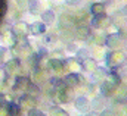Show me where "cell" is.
<instances>
[{
	"label": "cell",
	"mask_w": 127,
	"mask_h": 116,
	"mask_svg": "<svg viewBox=\"0 0 127 116\" xmlns=\"http://www.w3.org/2000/svg\"><path fill=\"white\" fill-rule=\"evenodd\" d=\"M21 115H22L21 106L15 101H9V116H21Z\"/></svg>",
	"instance_id": "26"
},
{
	"label": "cell",
	"mask_w": 127,
	"mask_h": 116,
	"mask_svg": "<svg viewBox=\"0 0 127 116\" xmlns=\"http://www.w3.org/2000/svg\"><path fill=\"white\" fill-rule=\"evenodd\" d=\"M112 98H114V101H127V82L118 84Z\"/></svg>",
	"instance_id": "16"
},
{
	"label": "cell",
	"mask_w": 127,
	"mask_h": 116,
	"mask_svg": "<svg viewBox=\"0 0 127 116\" xmlns=\"http://www.w3.org/2000/svg\"><path fill=\"white\" fill-rule=\"evenodd\" d=\"M87 116H100V113H97V112H90V113H87Z\"/></svg>",
	"instance_id": "36"
},
{
	"label": "cell",
	"mask_w": 127,
	"mask_h": 116,
	"mask_svg": "<svg viewBox=\"0 0 127 116\" xmlns=\"http://www.w3.org/2000/svg\"><path fill=\"white\" fill-rule=\"evenodd\" d=\"M0 116H9V101L0 103Z\"/></svg>",
	"instance_id": "29"
},
{
	"label": "cell",
	"mask_w": 127,
	"mask_h": 116,
	"mask_svg": "<svg viewBox=\"0 0 127 116\" xmlns=\"http://www.w3.org/2000/svg\"><path fill=\"white\" fill-rule=\"evenodd\" d=\"M65 1H66V4H69V6H71V4H78V3H80V1H83V0H65Z\"/></svg>",
	"instance_id": "34"
},
{
	"label": "cell",
	"mask_w": 127,
	"mask_h": 116,
	"mask_svg": "<svg viewBox=\"0 0 127 116\" xmlns=\"http://www.w3.org/2000/svg\"><path fill=\"white\" fill-rule=\"evenodd\" d=\"M109 22H111V19L108 18V15H100V16H93L90 24L96 29H103L109 27Z\"/></svg>",
	"instance_id": "14"
},
{
	"label": "cell",
	"mask_w": 127,
	"mask_h": 116,
	"mask_svg": "<svg viewBox=\"0 0 127 116\" xmlns=\"http://www.w3.org/2000/svg\"><path fill=\"white\" fill-rule=\"evenodd\" d=\"M55 19H56V16H55L53 10H50V9H47L41 13V22H44L46 25H52L55 22Z\"/></svg>",
	"instance_id": "25"
},
{
	"label": "cell",
	"mask_w": 127,
	"mask_h": 116,
	"mask_svg": "<svg viewBox=\"0 0 127 116\" xmlns=\"http://www.w3.org/2000/svg\"><path fill=\"white\" fill-rule=\"evenodd\" d=\"M4 55H6V50H4V47H0V62L4 59Z\"/></svg>",
	"instance_id": "35"
},
{
	"label": "cell",
	"mask_w": 127,
	"mask_h": 116,
	"mask_svg": "<svg viewBox=\"0 0 127 116\" xmlns=\"http://www.w3.org/2000/svg\"><path fill=\"white\" fill-rule=\"evenodd\" d=\"M49 116H69V113L66 110H64L58 106H50L49 109Z\"/></svg>",
	"instance_id": "27"
},
{
	"label": "cell",
	"mask_w": 127,
	"mask_h": 116,
	"mask_svg": "<svg viewBox=\"0 0 127 116\" xmlns=\"http://www.w3.org/2000/svg\"><path fill=\"white\" fill-rule=\"evenodd\" d=\"M124 46H126V47H127V40H126V44H124Z\"/></svg>",
	"instance_id": "37"
},
{
	"label": "cell",
	"mask_w": 127,
	"mask_h": 116,
	"mask_svg": "<svg viewBox=\"0 0 127 116\" xmlns=\"http://www.w3.org/2000/svg\"><path fill=\"white\" fill-rule=\"evenodd\" d=\"M27 116H47L41 109H38V107H32L31 110H28L27 112Z\"/></svg>",
	"instance_id": "30"
},
{
	"label": "cell",
	"mask_w": 127,
	"mask_h": 116,
	"mask_svg": "<svg viewBox=\"0 0 127 116\" xmlns=\"http://www.w3.org/2000/svg\"><path fill=\"white\" fill-rule=\"evenodd\" d=\"M13 34L16 35V38H25L28 34H30V25L27 22H22V21H18L15 25H13Z\"/></svg>",
	"instance_id": "12"
},
{
	"label": "cell",
	"mask_w": 127,
	"mask_h": 116,
	"mask_svg": "<svg viewBox=\"0 0 127 116\" xmlns=\"http://www.w3.org/2000/svg\"><path fill=\"white\" fill-rule=\"evenodd\" d=\"M1 41L6 47H13L16 44V35L13 34V31H6L1 35Z\"/></svg>",
	"instance_id": "21"
},
{
	"label": "cell",
	"mask_w": 127,
	"mask_h": 116,
	"mask_svg": "<svg viewBox=\"0 0 127 116\" xmlns=\"http://www.w3.org/2000/svg\"><path fill=\"white\" fill-rule=\"evenodd\" d=\"M31 84H32V81L30 79V78H27V77H18V78L15 79L13 90H15V93H18L19 97H21V96H24V94L28 93Z\"/></svg>",
	"instance_id": "5"
},
{
	"label": "cell",
	"mask_w": 127,
	"mask_h": 116,
	"mask_svg": "<svg viewBox=\"0 0 127 116\" xmlns=\"http://www.w3.org/2000/svg\"><path fill=\"white\" fill-rule=\"evenodd\" d=\"M74 106H75V109H77L80 113H83V115H87V113L92 112V101H90L84 94L75 97V100H74Z\"/></svg>",
	"instance_id": "6"
},
{
	"label": "cell",
	"mask_w": 127,
	"mask_h": 116,
	"mask_svg": "<svg viewBox=\"0 0 127 116\" xmlns=\"http://www.w3.org/2000/svg\"><path fill=\"white\" fill-rule=\"evenodd\" d=\"M100 116H115V113H114L112 107H106V109H103L100 112Z\"/></svg>",
	"instance_id": "31"
},
{
	"label": "cell",
	"mask_w": 127,
	"mask_h": 116,
	"mask_svg": "<svg viewBox=\"0 0 127 116\" xmlns=\"http://www.w3.org/2000/svg\"><path fill=\"white\" fill-rule=\"evenodd\" d=\"M47 69L55 72L56 77H61L64 72H66V63H65V60H61V59H49Z\"/></svg>",
	"instance_id": "9"
},
{
	"label": "cell",
	"mask_w": 127,
	"mask_h": 116,
	"mask_svg": "<svg viewBox=\"0 0 127 116\" xmlns=\"http://www.w3.org/2000/svg\"><path fill=\"white\" fill-rule=\"evenodd\" d=\"M18 104L21 106L22 110H27V112H28V110H31L32 107H37L38 100H37V97H32V96H30V94H24V96L19 97Z\"/></svg>",
	"instance_id": "7"
},
{
	"label": "cell",
	"mask_w": 127,
	"mask_h": 116,
	"mask_svg": "<svg viewBox=\"0 0 127 116\" xmlns=\"http://www.w3.org/2000/svg\"><path fill=\"white\" fill-rule=\"evenodd\" d=\"M6 78H7V72L4 68L0 66V81H6Z\"/></svg>",
	"instance_id": "33"
},
{
	"label": "cell",
	"mask_w": 127,
	"mask_h": 116,
	"mask_svg": "<svg viewBox=\"0 0 127 116\" xmlns=\"http://www.w3.org/2000/svg\"><path fill=\"white\" fill-rule=\"evenodd\" d=\"M64 82H65L66 87H71V88L75 90L80 84H84L86 79H83V77H81L80 74H72V72H69V74H66V75L64 77Z\"/></svg>",
	"instance_id": "8"
},
{
	"label": "cell",
	"mask_w": 127,
	"mask_h": 116,
	"mask_svg": "<svg viewBox=\"0 0 127 116\" xmlns=\"http://www.w3.org/2000/svg\"><path fill=\"white\" fill-rule=\"evenodd\" d=\"M46 32V24L44 22H34L30 25V34L32 35H40Z\"/></svg>",
	"instance_id": "24"
},
{
	"label": "cell",
	"mask_w": 127,
	"mask_h": 116,
	"mask_svg": "<svg viewBox=\"0 0 127 116\" xmlns=\"http://www.w3.org/2000/svg\"><path fill=\"white\" fill-rule=\"evenodd\" d=\"M74 25H77V21L75 18L71 15V13H62L61 18H59V27L65 31H69Z\"/></svg>",
	"instance_id": "13"
},
{
	"label": "cell",
	"mask_w": 127,
	"mask_h": 116,
	"mask_svg": "<svg viewBox=\"0 0 127 116\" xmlns=\"http://www.w3.org/2000/svg\"><path fill=\"white\" fill-rule=\"evenodd\" d=\"M65 63H66V71L68 72H72V74L83 72V63H81V60H78L77 58L75 59H66Z\"/></svg>",
	"instance_id": "15"
},
{
	"label": "cell",
	"mask_w": 127,
	"mask_h": 116,
	"mask_svg": "<svg viewBox=\"0 0 127 116\" xmlns=\"http://www.w3.org/2000/svg\"><path fill=\"white\" fill-rule=\"evenodd\" d=\"M90 12L93 16H100V15H106V4L103 1H95L90 6Z\"/></svg>",
	"instance_id": "17"
},
{
	"label": "cell",
	"mask_w": 127,
	"mask_h": 116,
	"mask_svg": "<svg viewBox=\"0 0 127 116\" xmlns=\"http://www.w3.org/2000/svg\"><path fill=\"white\" fill-rule=\"evenodd\" d=\"M90 53H92V52H90L89 49H78V50H77V59L83 62L84 59L90 58Z\"/></svg>",
	"instance_id": "28"
},
{
	"label": "cell",
	"mask_w": 127,
	"mask_h": 116,
	"mask_svg": "<svg viewBox=\"0 0 127 116\" xmlns=\"http://www.w3.org/2000/svg\"><path fill=\"white\" fill-rule=\"evenodd\" d=\"M21 116H22V115H21Z\"/></svg>",
	"instance_id": "39"
},
{
	"label": "cell",
	"mask_w": 127,
	"mask_h": 116,
	"mask_svg": "<svg viewBox=\"0 0 127 116\" xmlns=\"http://www.w3.org/2000/svg\"><path fill=\"white\" fill-rule=\"evenodd\" d=\"M16 3H18V6H19L21 9H25V7L30 4V1H28V0H16Z\"/></svg>",
	"instance_id": "32"
},
{
	"label": "cell",
	"mask_w": 127,
	"mask_h": 116,
	"mask_svg": "<svg viewBox=\"0 0 127 116\" xmlns=\"http://www.w3.org/2000/svg\"><path fill=\"white\" fill-rule=\"evenodd\" d=\"M126 44V40L123 38V35L120 32H111L106 35V41L105 46L109 50H121V47Z\"/></svg>",
	"instance_id": "3"
},
{
	"label": "cell",
	"mask_w": 127,
	"mask_h": 116,
	"mask_svg": "<svg viewBox=\"0 0 127 116\" xmlns=\"http://www.w3.org/2000/svg\"><path fill=\"white\" fill-rule=\"evenodd\" d=\"M90 101H92V110L97 112V113H100L103 109L108 107V97H105L102 94H96Z\"/></svg>",
	"instance_id": "10"
},
{
	"label": "cell",
	"mask_w": 127,
	"mask_h": 116,
	"mask_svg": "<svg viewBox=\"0 0 127 116\" xmlns=\"http://www.w3.org/2000/svg\"><path fill=\"white\" fill-rule=\"evenodd\" d=\"M19 66H21L19 59H16V58H12L10 60H7V62L4 63V69H6L7 75H9V74H15V72H18Z\"/></svg>",
	"instance_id": "20"
},
{
	"label": "cell",
	"mask_w": 127,
	"mask_h": 116,
	"mask_svg": "<svg viewBox=\"0 0 127 116\" xmlns=\"http://www.w3.org/2000/svg\"><path fill=\"white\" fill-rule=\"evenodd\" d=\"M83 72H89V74H93L97 68V60L95 58H87L84 59L83 62Z\"/></svg>",
	"instance_id": "18"
},
{
	"label": "cell",
	"mask_w": 127,
	"mask_h": 116,
	"mask_svg": "<svg viewBox=\"0 0 127 116\" xmlns=\"http://www.w3.org/2000/svg\"><path fill=\"white\" fill-rule=\"evenodd\" d=\"M117 87H118V84H117L114 79H111V78L108 77L106 79H103V81L99 84V93H100L102 96L111 98V97L114 96V93H115Z\"/></svg>",
	"instance_id": "4"
},
{
	"label": "cell",
	"mask_w": 127,
	"mask_h": 116,
	"mask_svg": "<svg viewBox=\"0 0 127 116\" xmlns=\"http://www.w3.org/2000/svg\"><path fill=\"white\" fill-rule=\"evenodd\" d=\"M84 116H87V115H84Z\"/></svg>",
	"instance_id": "38"
},
{
	"label": "cell",
	"mask_w": 127,
	"mask_h": 116,
	"mask_svg": "<svg viewBox=\"0 0 127 116\" xmlns=\"http://www.w3.org/2000/svg\"><path fill=\"white\" fill-rule=\"evenodd\" d=\"M111 107L115 116H127V101H114Z\"/></svg>",
	"instance_id": "19"
},
{
	"label": "cell",
	"mask_w": 127,
	"mask_h": 116,
	"mask_svg": "<svg viewBox=\"0 0 127 116\" xmlns=\"http://www.w3.org/2000/svg\"><path fill=\"white\" fill-rule=\"evenodd\" d=\"M75 37L78 38V40H90V37H92V31H90V27L89 25H86V24H83V21H80V22H77V28H75Z\"/></svg>",
	"instance_id": "11"
},
{
	"label": "cell",
	"mask_w": 127,
	"mask_h": 116,
	"mask_svg": "<svg viewBox=\"0 0 127 116\" xmlns=\"http://www.w3.org/2000/svg\"><path fill=\"white\" fill-rule=\"evenodd\" d=\"M75 90L71 87H62V88H58L56 90V93H55V97H53V100L56 101V103H61V104H66V103H71L72 100H75V97H74V93Z\"/></svg>",
	"instance_id": "2"
},
{
	"label": "cell",
	"mask_w": 127,
	"mask_h": 116,
	"mask_svg": "<svg viewBox=\"0 0 127 116\" xmlns=\"http://www.w3.org/2000/svg\"><path fill=\"white\" fill-rule=\"evenodd\" d=\"M47 79V75H46V69H41V68H37L32 74V82L34 84H43L46 82Z\"/></svg>",
	"instance_id": "22"
},
{
	"label": "cell",
	"mask_w": 127,
	"mask_h": 116,
	"mask_svg": "<svg viewBox=\"0 0 127 116\" xmlns=\"http://www.w3.org/2000/svg\"><path fill=\"white\" fill-rule=\"evenodd\" d=\"M126 55L123 50H109L106 55H105V63L109 69H114V68H120L121 65L126 63Z\"/></svg>",
	"instance_id": "1"
},
{
	"label": "cell",
	"mask_w": 127,
	"mask_h": 116,
	"mask_svg": "<svg viewBox=\"0 0 127 116\" xmlns=\"http://www.w3.org/2000/svg\"><path fill=\"white\" fill-rule=\"evenodd\" d=\"M92 75H93V79H95V81H97V82H102L103 79H106V78H108L109 71H106V68L97 66V68H96V71L92 74Z\"/></svg>",
	"instance_id": "23"
}]
</instances>
